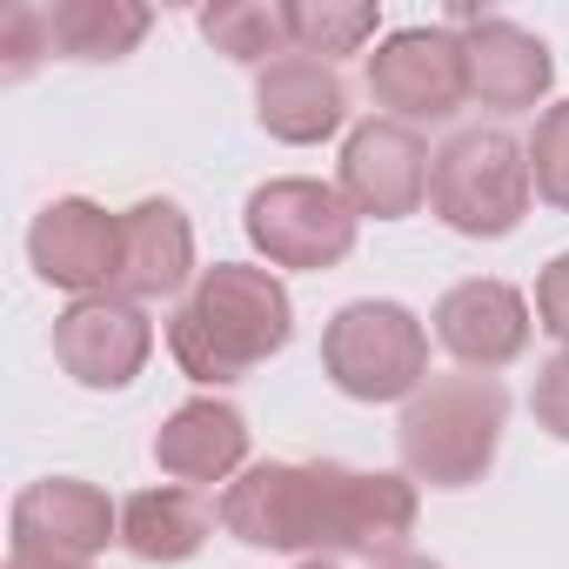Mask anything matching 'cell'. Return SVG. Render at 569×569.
<instances>
[{"instance_id": "cell-1", "label": "cell", "mask_w": 569, "mask_h": 569, "mask_svg": "<svg viewBox=\"0 0 569 569\" xmlns=\"http://www.w3.org/2000/svg\"><path fill=\"white\" fill-rule=\"evenodd\" d=\"M221 529L281 556L396 562L416 536V482L342 462H254L221 489Z\"/></svg>"}, {"instance_id": "cell-2", "label": "cell", "mask_w": 569, "mask_h": 569, "mask_svg": "<svg viewBox=\"0 0 569 569\" xmlns=\"http://www.w3.org/2000/svg\"><path fill=\"white\" fill-rule=\"evenodd\" d=\"M289 336H296L289 289L268 268H248V261L201 268L194 289L181 296V309L168 316V356L208 389L241 382L254 362L289 349Z\"/></svg>"}, {"instance_id": "cell-3", "label": "cell", "mask_w": 569, "mask_h": 569, "mask_svg": "<svg viewBox=\"0 0 569 569\" xmlns=\"http://www.w3.org/2000/svg\"><path fill=\"white\" fill-rule=\"evenodd\" d=\"M502 422H509V396L496 376H476V369L429 376L402 402V422H396L409 482H429V489L482 482L502 449Z\"/></svg>"}, {"instance_id": "cell-4", "label": "cell", "mask_w": 569, "mask_h": 569, "mask_svg": "<svg viewBox=\"0 0 569 569\" xmlns=\"http://www.w3.org/2000/svg\"><path fill=\"white\" fill-rule=\"evenodd\" d=\"M529 148L502 128H462L442 141L436 174H429V208L442 228L469 241H496L529 214Z\"/></svg>"}, {"instance_id": "cell-5", "label": "cell", "mask_w": 569, "mask_h": 569, "mask_svg": "<svg viewBox=\"0 0 569 569\" xmlns=\"http://www.w3.org/2000/svg\"><path fill=\"white\" fill-rule=\"evenodd\" d=\"M322 376L349 402H409L429 382V329L402 302H349L322 329Z\"/></svg>"}, {"instance_id": "cell-6", "label": "cell", "mask_w": 569, "mask_h": 569, "mask_svg": "<svg viewBox=\"0 0 569 569\" xmlns=\"http://www.w3.org/2000/svg\"><path fill=\"white\" fill-rule=\"evenodd\" d=\"M356 221H362V214L342 201V188L302 181V174L261 181V188L248 194V208H241L248 241H254L274 268H336V261H349Z\"/></svg>"}, {"instance_id": "cell-7", "label": "cell", "mask_w": 569, "mask_h": 569, "mask_svg": "<svg viewBox=\"0 0 569 569\" xmlns=\"http://www.w3.org/2000/svg\"><path fill=\"white\" fill-rule=\"evenodd\" d=\"M369 94L389 108V121H449L469 101V68H462V34L456 28H396L369 54Z\"/></svg>"}, {"instance_id": "cell-8", "label": "cell", "mask_w": 569, "mask_h": 569, "mask_svg": "<svg viewBox=\"0 0 569 569\" xmlns=\"http://www.w3.org/2000/svg\"><path fill=\"white\" fill-rule=\"evenodd\" d=\"M28 261L48 289L81 296H114V274H121V214H108L101 201H48L28 228Z\"/></svg>"}, {"instance_id": "cell-9", "label": "cell", "mask_w": 569, "mask_h": 569, "mask_svg": "<svg viewBox=\"0 0 569 569\" xmlns=\"http://www.w3.org/2000/svg\"><path fill=\"white\" fill-rule=\"evenodd\" d=\"M429 174H436V154L429 141L409 128V121H362L342 148V201L356 214H376V221H402L429 201Z\"/></svg>"}, {"instance_id": "cell-10", "label": "cell", "mask_w": 569, "mask_h": 569, "mask_svg": "<svg viewBox=\"0 0 569 569\" xmlns=\"http://www.w3.org/2000/svg\"><path fill=\"white\" fill-rule=\"evenodd\" d=\"M8 529H14V556L94 562L108 542H121V509L81 476H41L14 496Z\"/></svg>"}, {"instance_id": "cell-11", "label": "cell", "mask_w": 569, "mask_h": 569, "mask_svg": "<svg viewBox=\"0 0 569 569\" xmlns=\"http://www.w3.org/2000/svg\"><path fill=\"white\" fill-rule=\"evenodd\" d=\"M449 28L462 34V68H469V101L476 108H496V114H529L549 81H556V61H549V41L502 21V14H469L456 8Z\"/></svg>"}, {"instance_id": "cell-12", "label": "cell", "mask_w": 569, "mask_h": 569, "mask_svg": "<svg viewBox=\"0 0 569 569\" xmlns=\"http://www.w3.org/2000/svg\"><path fill=\"white\" fill-rule=\"evenodd\" d=\"M148 349H154V322L128 296H81L54 322V362L81 389H128L148 369Z\"/></svg>"}, {"instance_id": "cell-13", "label": "cell", "mask_w": 569, "mask_h": 569, "mask_svg": "<svg viewBox=\"0 0 569 569\" xmlns=\"http://www.w3.org/2000/svg\"><path fill=\"white\" fill-rule=\"evenodd\" d=\"M429 322H436V342L476 376H496L529 349V302L509 289V281H482V274L456 281V289L436 302Z\"/></svg>"}, {"instance_id": "cell-14", "label": "cell", "mask_w": 569, "mask_h": 569, "mask_svg": "<svg viewBox=\"0 0 569 569\" xmlns=\"http://www.w3.org/2000/svg\"><path fill=\"white\" fill-rule=\"evenodd\" d=\"M194 274V228L181 214V201L148 194L134 208H121V274H114V296L128 302H161L181 296Z\"/></svg>"}, {"instance_id": "cell-15", "label": "cell", "mask_w": 569, "mask_h": 569, "mask_svg": "<svg viewBox=\"0 0 569 569\" xmlns=\"http://www.w3.org/2000/svg\"><path fill=\"white\" fill-rule=\"evenodd\" d=\"M154 462H161V476H174L181 489L228 482V476H241V462H248V416H241L234 402H221V396H194V402H181V409L161 422Z\"/></svg>"}, {"instance_id": "cell-16", "label": "cell", "mask_w": 569, "mask_h": 569, "mask_svg": "<svg viewBox=\"0 0 569 569\" xmlns=\"http://www.w3.org/2000/svg\"><path fill=\"white\" fill-rule=\"evenodd\" d=\"M254 121L274 134V141H329L342 121H349V88L329 61H309V54H289V61H274L261 68L254 81Z\"/></svg>"}, {"instance_id": "cell-17", "label": "cell", "mask_w": 569, "mask_h": 569, "mask_svg": "<svg viewBox=\"0 0 569 569\" xmlns=\"http://www.w3.org/2000/svg\"><path fill=\"white\" fill-rule=\"evenodd\" d=\"M208 536H214V509L181 482H161L121 502V549L134 562H188Z\"/></svg>"}, {"instance_id": "cell-18", "label": "cell", "mask_w": 569, "mask_h": 569, "mask_svg": "<svg viewBox=\"0 0 569 569\" xmlns=\"http://www.w3.org/2000/svg\"><path fill=\"white\" fill-rule=\"evenodd\" d=\"M148 28L154 14L141 0H54L48 8V34L61 61H128Z\"/></svg>"}, {"instance_id": "cell-19", "label": "cell", "mask_w": 569, "mask_h": 569, "mask_svg": "<svg viewBox=\"0 0 569 569\" xmlns=\"http://www.w3.org/2000/svg\"><path fill=\"white\" fill-rule=\"evenodd\" d=\"M201 34L214 41V54H228L241 68H274L296 54L289 8H268V0H221V8L201 14Z\"/></svg>"}, {"instance_id": "cell-20", "label": "cell", "mask_w": 569, "mask_h": 569, "mask_svg": "<svg viewBox=\"0 0 569 569\" xmlns=\"http://www.w3.org/2000/svg\"><path fill=\"white\" fill-rule=\"evenodd\" d=\"M289 34H296V54L336 68L342 54H362V41L376 34V8H329V0H296V8H289Z\"/></svg>"}, {"instance_id": "cell-21", "label": "cell", "mask_w": 569, "mask_h": 569, "mask_svg": "<svg viewBox=\"0 0 569 569\" xmlns=\"http://www.w3.org/2000/svg\"><path fill=\"white\" fill-rule=\"evenodd\" d=\"M48 54H54L48 8H34V0H8V8H0V81H28Z\"/></svg>"}, {"instance_id": "cell-22", "label": "cell", "mask_w": 569, "mask_h": 569, "mask_svg": "<svg viewBox=\"0 0 569 569\" xmlns=\"http://www.w3.org/2000/svg\"><path fill=\"white\" fill-rule=\"evenodd\" d=\"M529 181H536V194L549 208L569 214V101L542 108V121L529 134Z\"/></svg>"}, {"instance_id": "cell-23", "label": "cell", "mask_w": 569, "mask_h": 569, "mask_svg": "<svg viewBox=\"0 0 569 569\" xmlns=\"http://www.w3.org/2000/svg\"><path fill=\"white\" fill-rule=\"evenodd\" d=\"M529 409H536V422L556 436V442H569V349H556L542 369H536V389H529Z\"/></svg>"}, {"instance_id": "cell-24", "label": "cell", "mask_w": 569, "mask_h": 569, "mask_svg": "<svg viewBox=\"0 0 569 569\" xmlns=\"http://www.w3.org/2000/svg\"><path fill=\"white\" fill-rule=\"evenodd\" d=\"M536 329H549L569 349V254H556L536 281Z\"/></svg>"}, {"instance_id": "cell-25", "label": "cell", "mask_w": 569, "mask_h": 569, "mask_svg": "<svg viewBox=\"0 0 569 569\" xmlns=\"http://www.w3.org/2000/svg\"><path fill=\"white\" fill-rule=\"evenodd\" d=\"M8 569H88V562H54V556H8Z\"/></svg>"}, {"instance_id": "cell-26", "label": "cell", "mask_w": 569, "mask_h": 569, "mask_svg": "<svg viewBox=\"0 0 569 569\" xmlns=\"http://www.w3.org/2000/svg\"><path fill=\"white\" fill-rule=\"evenodd\" d=\"M376 569H442V562H429V556H396V562H376Z\"/></svg>"}, {"instance_id": "cell-27", "label": "cell", "mask_w": 569, "mask_h": 569, "mask_svg": "<svg viewBox=\"0 0 569 569\" xmlns=\"http://www.w3.org/2000/svg\"><path fill=\"white\" fill-rule=\"evenodd\" d=\"M302 569H336V562H329V556H309V562H302Z\"/></svg>"}]
</instances>
